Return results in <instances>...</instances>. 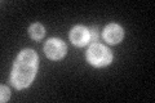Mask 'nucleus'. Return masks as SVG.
<instances>
[{
	"label": "nucleus",
	"mask_w": 155,
	"mask_h": 103,
	"mask_svg": "<svg viewBox=\"0 0 155 103\" xmlns=\"http://www.w3.org/2000/svg\"><path fill=\"white\" fill-rule=\"evenodd\" d=\"M38 54L31 49H25L18 54L14 62L11 81L17 89L27 88L32 82L38 71Z\"/></svg>",
	"instance_id": "nucleus-1"
},
{
	"label": "nucleus",
	"mask_w": 155,
	"mask_h": 103,
	"mask_svg": "<svg viewBox=\"0 0 155 103\" xmlns=\"http://www.w3.org/2000/svg\"><path fill=\"white\" fill-rule=\"evenodd\" d=\"M87 58L91 62V65L96 67H104L111 63L113 54L105 45H101V44L97 43L91 45V48L88 49V53H87Z\"/></svg>",
	"instance_id": "nucleus-2"
},
{
	"label": "nucleus",
	"mask_w": 155,
	"mask_h": 103,
	"mask_svg": "<svg viewBox=\"0 0 155 103\" xmlns=\"http://www.w3.org/2000/svg\"><path fill=\"white\" fill-rule=\"evenodd\" d=\"M44 52L48 58H51L53 61H57V60L64 58L65 53H66V45L60 39H51V40H48L45 44Z\"/></svg>",
	"instance_id": "nucleus-3"
},
{
	"label": "nucleus",
	"mask_w": 155,
	"mask_h": 103,
	"mask_svg": "<svg viewBox=\"0 0 155 103\" xmlns=\"http://www.w3.org/2000/svg\"><path fill=\"white\" fill-rule=\"evenodd\" d=\"M89 30L83 26H75L70 32V40L76 47H84L89 43Z\"/></svg>",
	"instance_id": "nucleus-4"
},
{
	"label": "nucleus",
	"mask_w": 155,
	"mask_h": 103,
	"mask_svg": "<svg viewBox=\"0 0 155 103\" xmlns=\"http://www.w3.org/2000/svg\"><path fill=\"white\" fill-rule=\"evenodd\" d=\"M124 31L123 28L116 23H111L105 27L104 30V39L110 44H118L123 40Z\"/></svg>",
	"instance_id": "nucleus-5"
},
{
	"label": "nucleus",
	"mask_w": 155,
	"mask_h": 103,
	"mask_svg": "<svg viewBox=\"0 0 155 103\" xmlns=\"http://www.w3.org/2000/svg\"><path fill=\"white\" fill-rule=\"evenodd\" d=\"M28 32H30V36L32 39H35V40H40V39H43V36H44L45 30H44V27H43L40 23H34V24L30 26V28H28Z\"/></svg>",
	"instance_id": "nucleus-6"
},
{
	"label": "nucleus",
	"mask_w": 155,
	"mask_h": 103,
	"mask_svg": "<svg viewBox=\"0 0 155 103\" xmlns=\"http://www.w3.org/2000/svg\"><path fill=\"white\" fill-rule=\"evenodd\" d=\"M89 43L92 44H97V41H98V28L97 27H91L89 30Z\"/></svg>",
	"instance_id": "nucleus-7"
},
{
	"label": "nucleus",
	"mask_w": 155,
	"mask_h": 103,
	"mask_svg": "<svg viewBox=\"0 0 155 103\" xmlns=\"http://www.w3.org/2000/svg\"><path fill=\"white\" fill-rule=\"evenodd\" d=\"M0 90H2V97H0V101H2V102H8V101H9V97H11V92H9V88L5 86V85H2Z\"/></svg>",
	"instance_id": "nucleus-8"
}]
</instances>
